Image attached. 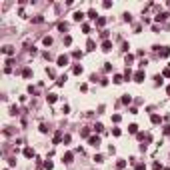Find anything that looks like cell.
<instances>
[{
	"label": "cell",
	"instance_id": "1",
	"mask_svg": "<svg viewBox=\"0 0 170 170\" xmlns=\"http://www.w3.org/2000/svg\"><path fill=\"white\" fill-rule=\"evenodd\" d=\"M88 144L94 146V148H98V146H100V138H98V136H90V138H88Z\"/></svg>",
	"mask_w": 170,
	"mask_h": 170
},
{
	"label": "cell",
	"instance_id": "2",
	"mask_svg": "<svg viewBox=\"0 0 170 170\" xmlns=\"http://www.w3.org/2000/svg\"><path fill=\"white\" fill-rule=\"evenodd\" d=\"M56 64H58V66H66V64H68V56H66V54L58 56L56 58Z\"/></svg>",
	"mask_w": 170,
	"mask_h": 170
},
{
	"label": "cell",
	"instance_id": "3",
	"mask_svg": "<svg viewBox=\"0 0 170 170\" xmlns=\"http://www.w3.org/2000/svg\"><path fill=\"white\" fill-rule=\"evenodd\" d=\"M72 158H74V154H72V152H66V154L62 156V162H64V164H70Z\"/></svg>",
	"mask_w": 170,
	"mask_h": 170
},
{
	"label": "cell",
	"instance_id": "4",
	"mask_svg": "<svg viewBox=\"0 0 170 170\" xmlns=\"http://www.w3.org/2000/svg\"><path fill=\"white\" fill-rule=\"evenodd\" d=\"M102 50H104V52H110V50H112V42H110V40H104V42H102Z\"/></svg>",
	"mask_w": 170,
	"mask_h": 170
},
{
	"label": "cell",
	"instance_id": "5",
	"mask_svg": "<svg viewBox=\"0 0 170 170\" xmlns=\"http://www.w3.org/2000/svg\"><path fill=\"white\" fill-rule=\"evenodd\" d=\"M134 82H144V72H142V70H138V72L134 74Z\"/></svg>",
	"mask_w": 170,
	"mask_h": 170
},
{
	"label": "cell",
	"instance_id": "6",
	"mask_svg": "<svg viewBox=\"0 0 170 170\" xmlns=\"http://www.w3.org/2000/svg\"><path fill=\"white\" fill-rule=\"evenodd\" d=\"M170 56V48L168 46H162V50H160V58H168Z\"/></svg>",
	"mask_w": 170,
	"mask_h": 170
},
{
	"label": "cell",
	"instance_id": "7",
	"mask_svg": "<svg viewBox=\"0 0 170 170\" xmlns=\"http://www.w3.org/2000/svg\"><path fill=\"white\" fill-rule=\"evenodd\" d=\"M24 156H26V158H34V150H32L30 146H26V148H24Z\"/></svg>",
	"mask_w": 170,
	"mask_h": 170
},
{
	"label": "cell",
	"instance_id": "8",
	"mask_svg": "<svg viewBox=\"0 0 170 170\" xmlns=\"http://www.w3.org/2000/svg\"><path fill=\"white\" fill-rule=\"evenodd\" d=\"M2 52H4L6 56H12V54H14V48H12V46H4V48H2Z\"/></svg>",
	"mask_w": 170,
	"mask_h": 170
},
{
	"label": "cell",
	"instance_id": "9",
	"mask_svg": "<svg viewBox=\"0 0 170 170\" xmlns=\"http://www.w3.org/2000/svg\"><path fill=\"white\" fill-rule=\"evenodd\" d=\"M72 74H76V76L82 74V66H80V64H74V66H72Z\"/></svg>",
	"mask_w": 170,
	"mask_h": 170
},
{
	"label": "cell",
	"instance_id": "10",
	"mask_svg": "<svg viewBox=\"0 0 170 170\" xmlns=\"http://www.w3.org/2000/svg\"><path fill=\"white\" fill-rule=\"evenodd\" d=\"M168 16H170L168 12H162V14H158V16H156V22H164V20H166Z\"/></svg>",
	"mask_w": 170,
	"mask_h": 170
},
{
	"label": "cell",
	"instance_id": "11",
	"mask_svg": "<svg viewBox=\"0 0 170 170\" xmlns=\"http://www.w3.org/2000/svg\"><path fill=\"white\" fill-rule=\"evenodd\" d=\"M86 50H96V44H94V40H88V42H86Z\"/></svg>",
	"mask_w": 170,
	"mask_h": 170
},
{
	"label": "cell",
	"instance_id": "12",
	"mask_svg": "<svg viewBox=\"0 0 170 170\" xmlns=\"http://www.w3.org/2000/svg\"><path fill=\"white\" fill-rule=\"evenodd\" d=\"M162 122V116H158V114H152V124H160Z\"/></svg>",
	"mask_w": 170,
	"mask_h": 170
},
{
	"label": "cell",
	"instance_id": "13",
	"mask_svg": "<svg viewBox=\"0 0 170 170\" xmlns=\"http://www.w3.org/2000/svg\"><path fill=\"white\" fill-rule=\"evenodd\" d=\"M86 16H88V18H92V20H96V16H98V14H96V10H92V8H90Z\"/></svg>",
	"mask_w": 170,
	"mask_h": 170
},
{
	"label": "cell",
	"instance_id": "14",
	"mask_svg": "<svg viewBox=\"0 0 170 170\" xmlns=\"http://www.w3.org/2000/svg\"><path fill=\"white\" fill-rule=\"evenodd\" d=\"M46 100H48V104H54V102H56V94H48Z\"/></svg>",
	"mask_w": 170,
	"mask_h": 170
},
{
	"label": "cell",
	"instance_id": "15",
	"mask_svg": "<svg viewBox=\"0 0 170 170\" xmlns=\"http://www.w3.org/2000/svg\"><path fill=\"white\" fill-rule=\"evenodd\" d=\"M128 132H130V134H136V132H138V126H136V124H130V126H128Z\"/></svg>",
	"mask_w": 170,
	"mask_h": 170
},
{
	"label": "cell",
	"instance_id": "16",
	"mask_svg": "<svg viewBox=\"0 0 170 170\" xmlns=\"http://www.w3.org/2000/svg\"><path fill=\"white\" fill-rule=\"evenodd\" d=\"M22 76H24V78H30V76H32V70H30V68H24V70H22Z\"/></svg>",
	"mask_w": 170,
	"mask_h": 170
},
{
	"label": "cell",
	"instance_id": "17",
	"mask_svg": "<svg viewBox=\"0 0 170 170\" xmlns=\"http://www.w3.org/2000/svg\"><path fill=\"white\" fill-rule=\"evenodd\" d=\"M82 18H84V14H82V12H74V20H76V22H80Z\"/></svg>",
	"mask_w": 170,
	"mask_h": 170
},
{
	"label": "cell",
	"instance_id": "18",
	"mask_svg": "<svg viewBox=\"0 0 170 170\" xmlns=\"http://www.w3.org/2000/svg\"><path fill=\"white\" fill-rule=\"evenodd\" d=\"M130 102H132V98H130L128 94H124V96H122V104H130Z\"/></svg>",
	"mask_w": 170,
	"mask_h": 170
},
{
	"label": "cell",
	"instance_id": "19",
	"mask_svg": "<svg viewBox=\"0 0 170 170\" xmlns=\"http://www.w3.org/2000/svg\"><path fill=\"white\" fill-rule=\"evenodd\" d=\"M42 42H44V46H50V44H52V38H50V36H44Z\"/></svg>",
	"mask_w": 170,
	"mask_h": 170
},
{
	"label": "cell",
	"instance_id": "20",
	"mask_svg": "<svg viewBox=\"0 0 170 170\" xmlns=\"http://www.w3.org/2000/svg\"><path fill=\"white\" fill-rule=\"evenodd\" d=\"M94 130H96V132H102V130H104V126H102L100 122H96V124H94Z\"/></svg>",
	"mask_w": 170,
	"mask_h": 170
},
{
	"label": "cell",
	"instance_id": "21",
	"mask_svg": "<svg viewBox=\"0 0 170 170\" xmlns=\"http://www.w3.org/2000/svg\"><path fill=\"white\" fill-rule=\"evenodd\" d=\"M44 168H46V170H52V168H54V164H52L50 160H46V162H44Z\"/></svg>",
	"mask_w": 170,
	"mask_h": 170
},
{
	"label": "cell",
	"instance_id": "22",
	"mask_svg": "<svg viewBox=\"0 0 170 170\" xmlns=\"http://www.w3.org/2000/svg\"><path fill=\"white\" fill-rule=\"evenodd\" d=\"M64 82H66V76H60V78L56 80V84H58V86H64Z\"/></svg>",
	"mask_w": 170,
	"mask_h": 170
},
{
	"label": "cell",
	"instance_id": "23",
	"mask_svg": "<svg viewBox=\"0 0 170 170\" xmlns=\"http://www.w3.org/2000/svg\"><path fill=\"white\" fill-rule=\"evenodd\" d=\"M124 20H126V22H132V14H130V12H124Z\"/></svg>",
	"mask_w": 170,
	"mask_h": 170
},
{
	"label": "cell",
	"instance_id": "24",
	"mask_svg": "<svg viewBox=\"0 0 170 170\" xmlns=\"http://www.w3.org/2000/svg\"><path fill=\"white\" fill-rule=\"evenodd\" d=\"M122 80H124V78H122V76H120V74H116V76H114V84H120V82H122Z\"/></svg>",
	"mask_w": 170,
	"mask_h": 170
},
{
	"label": "cell",
	"instance_id": "25",
	"mask_svg": "<svg viewBox=\"0 0 170 170\" xmlns=\"http://www.w3.org/2000/svg\"><path fill=\"white\" fill-rule=\"evenodd\" d=\"M154 80H156V86H158V84H162V82H164V80H162V74H156V78H154Z\"/></svg>",
	"mask_w": 170,
	"mask_h": 170
},
{
	"label": "cell",
	"instance_id": "26",
	"mask_svg": "<svg viewBox=\"0 0 170 170\" xmlns=\"http://www.w3.org/2000/svg\"><path fill=\"white\" fill-rule=\"evenodd\" d=\"M66 28H68V26H66L64 22H60V24H58V30H60V32H66Z\"/></svg>",
	"mask_w": 170,
	"mask_h": 170
},
{
	"label": "cell",
	"instance_id": "27",
	"mask_svg": "<svg viewBox=\"0 0 170 170\" xmlns=\"http://www.w3.org/2000/svg\"><path fill=\"white\" fill-rule=\"evenodd\" d=\"M152 170H164V168H162V164H160V162H154V166H152Z\"/></svg>",
	"mask_w": 170,
	"mask_h": 170
},
{
	"label": "cell",
	"instance_id": "28",
	"mask_svg": "<svg viewBox=\"0 0 170 170\" xmlns=\"http://www.w3.org/2000/svg\"><path fill=\"white\" fill-rule=\"evenodd\" d=\"M64 44L70 46V44H72V38H70V36H64Z\"/></svg>",
	"mask_w": 170,
	"mask_h": 170
},
{
	"label": "cell",
	"instance_id": "29",
	"mask_svg": "<svg viewBox=\"0 0 170 170\" xmlns=\"http://www.w3.org/2000/svg\"><path fill=\"white\" fill-rule=\"evenodd\" d=\"M40 132L46 134V132H48V126H46V124H40Z\"/></svg>",
	"mask_w": 170,
	"mask_h": 170
},
{
	"label": "cell",
	"instance_id": "30",
	"mask_svg": "<svg viewBox=\"0 0 170 170\" xmlns=\"http://www.w3.org/2000/svg\"><path fill=\"white\" fill-rule=\"evenodd\" d=\"M72 56H74V58H82V52H80V50H74Z\"/></svg>",
	"mask_w": 170,
	"mask_h": 170
},
{
	"label": "cell",
	"instance_id": "31",
	"mask_svg": "<svg viewBox=\"0 0 170 170\" xmlns=\"http://www.w3.org/2000/svg\"><path fill=\"white\" fill-rule=\"evenodd\" d=\"M10 114L16 116V114H18V106H12V108H10Z\"/></svg>",
	"mask_w": 170,
	"mask_h": 170
},
{
	"label": "cell",
	"instance_id": "32",
	"mask_svg": "<svg viewBox=\"0 0 170 170\" xmlns=\"http://www.w3.org/2000/svg\"><path fill=\"white\" fill-rule=\"evenodd\" d=\"M42 20H44L42 16H36V18H32V22H36V24H38V22H42Z\"/></svg>",
	"mask_w": 170,
	"mask_h": 170
},
{
	"label": "cell",
	"instance_id": "33",
	"mask_svg": "<svg viewBox=\"0 0 170 170\" xmlns=\"http://www.w3.org/2000/svg\"><path fill=\"white\" fill-rule=\"evenodd\" d=\"M130 76H132V72H130V70H126V72H124V78H126V80H130Z\"/></svg>",
	"mask_w": 170,
	"mask_h": 170
},
{
	"label": "cell",
	"instance_id": "34",
	"mask_svg": "<svg viewBox=\"0 0 170 170\" xmlns=\"http://www.w3.org/2000/svg\"><path fill=\"white\" fill-rule=\"evenodd\" d=\"M102 160H104V158H102L100 154H96V156H94V162H102Z\"/></svg>",
	"mask_w": 170,
	"mask_h": 170
},
{
	"label": "cell",
	"instance_id": "35",
	"mask_svg": "<svg viewBox=\"0 0 170 170\" xmlns=\"http://www.w3.org/2000/svg\"><path fill=\"white\" fill-rule=\"evenodd\" d=\"M116 166H118V168H124V166H126V162H124V160H118V164H116Z\"/></svg>",
	"mask_w": 170,
	"mask_h": 170
},
{
	"label": "cell",
	"instance_id": "36",
	"mask_svg": "<svg viewBox=\"0 0 170 170\" xmlns=\"http://www.w3.org/2000/svg\"><path fill=\"white\" fill-rule=\"evenodd\" d=\"M82 30H84L86 34H88V32H90V26H88V24H82Z\"/></svg>",
	"mask_w": 170,
	"mask_h": 170
},
{
	"label": "cell",
	"instance_id": "37",
	"mask_svg": "<svg viewBox=\"0 0 170 170\" xmlns=\"http://www.w3.org/2000/svg\"><path fill=\"white\" fill-rule=\"evenodd\" d=\"M60 140H62V138H60V134H56V136H54V144H60Z\"/></svg>",
	"mask_w": 170,
	"mask_h": 170
},
{
	"label": "cell",
	"instance_id": "38",
	"mask_svg": "<svg viewBox=\"0 0 170 170\" xmlns=\"http://www.w3.org/2000/svg\"><path fill=\"white\" fill-rule=\"evenodd\" d=\"M136 170H146V166L144 164H136Z\"/></svg>",
	"mask_w": 170,
	"mask_h": 170
},
{
	"label": "cell",
	"instance_id": "39",
	"mask_svg": "<svg viewBox=\"0 0 170 170\" xmlns=\"http://www.w3.org/2000/svg\"><path fill=\"white\" fill-rule=\"evenodd\" d=\"M164 134H170V126H164Z\"/></svg>",
	"mask_w": 170,
	"mask_h": 170
},
{
	"label": "cell",
	"instance_id": "40",
	"mask_svg": "<svg viewBox=\"0 0 170 170\" xmlns=\"http://www.w3.org/2000/svg\"><path fill=\"white\" fill-rule=\"evenodd\" d=\"M164 76H170V68H166V70H164Z\"/></svg>",
	"mask_w": 170,
	"mask_h": 170
},
{
	"label": "cell",
	"instance_id": "41",
	"mask_svg": "<svg viewBox=\"0 0 170 170\" xmlns=\"http://www.w3.org/2000/svg\"><path fill=\"white\" fill-rule=\"evenodd\" d=\"M164 170H170V168H164Z\"/></svg>",
	"mask_w": 170,
	"mask_h": 170
}]
</instances>
